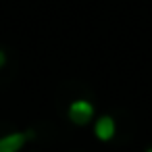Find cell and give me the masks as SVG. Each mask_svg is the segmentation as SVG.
Wrapping results in <instances>:
<instances>
[{"label":"cell","mask_w":152,"mask_h":152,"mask_svg":"<svg viewBox=\"0 0 152 152\" xmlns=\"http://www.w3.org/2000/svg\"><path fill=\"white\" fill-rule=\"evenodd\" d=\"M92 115H94V106L88 100H75L69 106V119L75 125H86L92 119Z\"/></svg>","instance_id":"6da1fadb"},{"label":"cell","mask_w":152,"mask_h":152,"mask_svg":"<svg viewBox=\"0 0 152 152\" xmlns=\"http://www.w3.org/2000/svg\"><path fill=\"white\" fill-rule=\"evenodd\" d=\"M34 133H11L0 137V152H19L23 148V144L27 142V137H31Z\"/></svg>","instance_id":"7a4b0ae2"},{"label":"cell","mask_w":152,"mask_h":152,"mask_svg":"<svg viewBox=\"0 0 152 152\" xmlns=\"http://www.w3.org/2000/svg\"><path fill=\"white\" fill-rule=\"evenodd\" d=\"M94 131H96V137L98 140H102V142H108V140H113V135H115V121L110 119V117H100L98 121H96V127H94Z\"/></svg>","instance_id":"3957f363"},{"label":"cell","mask_w":152,"mask_h":152,"mask_svg":"<svg viewBox=\"0 0 152 152\" xmlns=\"http://www.w3.org/2000/svg\"><path fill=\"white\" fill-rule=\"evenodd\" d=\"M4 63H7V56H4V52H2V50H0V67H2Z\"/></svg>","instance_id":"277c9868"},{"label":"cell","mask_w":152,"mask_h":152,"mask_svg":"<svg viewBox=\"0 0 152 152\" xmlns=\"http://www.w3.org/2000/svg\"><path fill=\"white\" fill-rule=\"evenodd\" d=\"M146 152H152V148H148V150H146Z\"/></svg>","instance_id":"5b68a950"}]
</instances>
